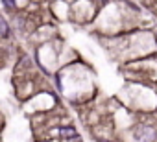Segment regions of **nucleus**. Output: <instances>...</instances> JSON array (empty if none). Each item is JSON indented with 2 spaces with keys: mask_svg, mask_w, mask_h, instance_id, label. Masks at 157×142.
<instances>
[{
  "mask_svg": "<svg viewBox=\"0 0 157 142\" xmlns=\"http://www.w3.org/2000/svg\"><path fill=\"white\" fill-rule=\"evenodd\" d=\"M52 87L65 96L70 105L80 107L82 103H89L96 98V83H94V70L82 57L74 59L72 63L59 66L50 76Z\"/></svg>",
  "mask_w": 157,
  "mask_h": 142,
  "instance_id": "nucleus-1",
  "label": "nucleus"
},
{
  "mask_svg": "<svg viewBox=\"0 0 157 142\" xmlns=\"http://www.w3.org/2000/svg\"><path fill=\"white\" fill-rule=\"evenodd\" d=\"M98 11H100L98 0H72L68 21L78 26H87V24L94 22Z\"/></svg>",
  "mask_w": 157,
  "mask_h": 142,
  "instance_id": "nucleus-3",
  "label": "nucleus"
},
{
  "mask_svg": "<svg viewBox=\"0 0 157 142\" xmlns=\"http://www.w3.org/2000/svg\"><path fill=\"white\" fill-rule=\"evenodd\" d=\"M11 22H10V19L6 17V15H2L0 13V39H6V37H10L11 35Z\"/></svg>",
  "mask_w": 157,
  "mask_h": 142,
  "instance_id": "nucleus-6",
  "label": "nucleus"
},
{
  "mask_svg": "<svg viewBox=\"0 0 157 142\" xmlns=\"http://www.w3.org/2000/svg\"><path fill=\"white\" fill-rule=\"evenodd\" d=\"M33 2H44V0H33Z\"/></svg>",
  "mask_w": 157,
  "mask_h": 142,
  "instance_id": "nucleus-8",
  "label": "nucleus"
},
{
  "mask_svg": "<svg viewBox=\"0 0 157 142\" xmlns=\"http://www.w3.org/2000/svg\"><path fill=\"white\" fill-rule=\"evenodd\" d=\"M0 6H2V9H4V15H8V17L19 13V8H17L15 0H0Z\"/></svg>",
  "mask_w": 157,
  "mask_h": 142,
  "instance_id": "nucleus-7",
  "label": "nucleus"
},
{
  "mask_svg": "<svg viewBox=\"0 0 157 142\" xmlns=\"http://www.w3.org/2000/svg\"><path fill=\"white\" fill-rule=\"evenodd\" d=\"M56 37H57V28L54 24H46V22H41L30 33V39L33 41V44H43V43H48Z\"/></svg>",
  "mask_w": 157,
  "mask_h": 142,
  "instance_id": "nucleus-4",
  "label": "nucleus"
},
{
  "mask_svg": "<svg viewBox=\"0 0 157 142\" xmlns=\"http://www.w3.org/2000/svg\"><path fill=\"white\" fill-rule=\"evenodd\" d=\"M50 13L56 21L63 22L68 21L70 15V2L68 0H50Z\"/></svg>",
  "mask_w": 157,
  "mask_h": 142,
  "instance_id": "nucleus-5",
  "label": "nucleus"
},
{
  "mask_svg": "<svg viewBox=\"0 0 157 142\" xmlns=\"http://www.w3.org/2000/svg\"><path fill=\"white\" fill-rule=\"evenodd\" d=\"M61 46H63V43H61L59 37L52 39L48 43H43V44H35L33 59H35V66L41 74L52 76L59 68V50H61Z\"/></svg>",
  "mask_w": 157,
  "mask_h": 142,
  "instance_id": "nucleus-2",
  "label": "nucleus"
}]
</instances>
